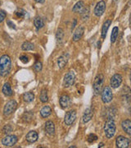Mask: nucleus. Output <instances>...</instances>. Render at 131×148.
I'll return each mask as SVG.
<instances>
[{
	"mask_svg": "<svg viewBox=\"0 0 131 148\" xmlns=\"http://www.w3.org/2000/svg\"><path fill=\"white\" fill-rule=\"evenodd\" d=\"M16 107H17V103L16 102V101H14V100L9 101L4 106L3 114L5 116H9L10 114H12L14 111L16 110Z\"/></svg>",
	"mask_w": 131,
	"mask_h": 148,
	"instance_id": "423d86ee",
	"label": "nucleus"
},
{
	"mask_svg": "<svg viewBox=\"0 0 131 148\" xmlns=\"http://www.w3.org/2000/svg\"><path fill=\"white\" fill-rule=\"evenodd\" d=\"M52 113V109L49 106H44L40 111V114L43 118H47Z\"/></svg>",
	"mask_w": 131,
	"mask_h": 148,
	"instance_id": "5701e85b",
	"label": "nucleus"
},
{
	"mask_svg": "<svg viewBox=\"0 0 131 148\" xmlns=\"http://www.w3.org/2000/svg\"><path fill=\"white\" fill-rule=\"evenodd\" d=\"M130 82H131V73H130Z\"/></svg>",
	"mask_w": 131,
	"mask_h": 148,
	"instance_id": "79ce46f5",
	"label": "nucleus"
},
{
	"mask_svg": "<svg viewBox=\"0 0 131 148\" xmlns=\"http://www.w3.org/2000/svg\"><path fill=\"white\" fill-rule=\"evenodd\" d=\"M98 139V137L95 135V134H89V137H88V142H89V143H94V142H95L96 140Z\"/></svg>",
	"mask_w": 131,
	"mask_h": 148,
	"instance_id": "72a5a7b5",
	"label": "nucleus"
},
{
	"mask_svg": "<svg viewBox=\"0 0 131 148\" xmlns=\"http://www.w3.org/2000/svg\"><path fill=\"white\" fill-rule=\"evenodd\" d=\"M101 96H102V101L103 103L105 104L110 103L113 98L112 90L110 86H105L101 92Z\"/></svg>",
	"mask_w": 131,
	"mask_h": 148,
	"instance_id": "20e7f679",
	"label": "nucleus"
},
{
	"mask_svg": "<svg viewBox=\"0 0 131 148\" xmlns=\"http://www.w3.org/2000/svg\"><path fill=\"white\" fill-rule=\"evenodd\" d=\"M104 147V143H101L99 144V145H98V147Z\"/></svg>",
	"mask_w": 131,
	"mask_h": 148,
	"instance_id": "a19ab883",
	"label": "nucleus"
},
{
	"mask_svg": "<svg viewBox=\"0 0 131 148\" xmlns=\"http://www.w3.org/2000/svg\"><path fill=\"white\" fill-rule=\"evenodd\" d=\"M115 145L119 148H131V140L123 136H119L116 138Z\"/></svg>",
	"mask_w": 131,
	"mask_h": 148,
	"instance_id": "39448f33",
	"label": "nucleus"
},
{
	"mask_svg": "<svg viewBox=\"0 0 131 148\" xmlns=\"http://www.w3.org/2000/svg\"><path fill=\"white\" fill-rule=\"evenodd\" d=\"M6 15H7V14H6V12L4 11L0 10V23L3 22V21L5 20Z\"/></svg>",
	"mask_w": 131,
	"mask_h": 148,
	"instance_id": "c9c22d12",
	"label": "nucleus"
},
{
	"mask_svg": "<svg viewBox=\"0 0 131 148\" xmlns=\"http://www.w3.org/2000/svg\"><path fill=\"white\" fill-rule=\"evenodd\" d=\"M114 1H115H115H118V0H114Z\"/></svg>",
	"mask_w": 131,
	"mask_h": 148,
	"instance_id": "37998d69",
	"label": "nucleus"
},
{
	"mask_svg": "<svg viewBox=\"0 0 131 148\" xmlns=\"http://www.w3.org/2000/svg\"><path fill=\"white\" fill-rule=\"evenodd\" d=\"M34 24H35V27H36L37 30L42 28L43 26H44V22H43V20L40 16H37L35 18V21H34Z\"/></svg>",
	"mask_w": 131,
	"mask_h": 148,
	"instance_id": "393cba45",
	"label": "nucleus"
},
{
	"mask_svg": "<svg viewBox=\"0 0 131 148\" xmlns=\"http://www.w3.org/2000/svg\"><path fill=\"white\" fill-rule=\"evenodd\" d=\"M118 33H119V29H118V27H115L112 29V32H111V42H115L116 38L118 37Z\"/></svg>",
	"mask_w": 131,
	"mask_h": 148,
	"instance_id": "cd10ccee",
	"label": "nucleus"
},
{
	"mask_svg": "<svg viewBox=\"0 0 131 148\" xmlns=\"http://www.w3.org/2000/svg\"><path fill=\"white\" fill-rule=\"evenodd\" d=\"M111 86L112 88H118L122 83V76L121 74H115L111 77L110 81Z\"/></svg>",
	"mask_w": 131,
	"mask_h": 148,
	"instance_id": "f8f14e48",
	"label": "nucleus"
},
{
	"mask_svg": "<svg viewBox=\"0 0 131 148\" xmlns=\"http://www.w3.org/2000/svg\"><path fill=\"white\" fill-rule=\"evenodd\" d=\"M84 8V2H83V1H79V2H77V3L75 4V6L73 7V9H72V11H73L74 12H76V13H80V12L83 11Z\"/></svg>",
	"mask_w": 131,
	"mask_h": 148,
	"instance_id": "412c9836",
	"label": "nucleus"
},
{
	"mask_svg": "<svg viewBox=\"0 0 131 148\" xmlns=\"http://www.w3.org/2000/svg\"><path fill=\"white\" fill-rule=\"evenodd\" d=\"M0 5H1V2H0Z\"/></svg>",
	"mask_w": 131,
	"mask_h": 148,
	"instance_id": "c03bdc74",
	"label": "nucleus"
},
{
	"mask_svg": "<svg viewBox=\"0 0 131 148\" xmlns=\"http://www.w3.org/2000/svg\"><path fill=\"white\" fill-rule=\"evenodd\" d=\"M12 61L8 55H3L0 58V77H5L10 73Z\"/></svg>",
	"mask_w": 131,
	"mask_h": 148,
	"instance_id": "f257e3e1",
	"label": "nucleus"
},
{
	"mask_svg": "<svg viewBox=\"0 0 131 148\" xmlns=\"http://www.w3.org/2000/svg\"><path fill=\"white\" fill-rule=\"evenodd\" d=\"M76 119V111L75 110H70L67 112L66 115H65V119H64V122L67 125L71 126L72 125Z\"/></svg>",
	"mask_w": 131,
	"mask_h": 148,
	"instance_id": "1a4fd4ad",
	"label": "nucleus"
},
{
	"mask_svg": "<svg viewBox=\"0 0 131 148\" xmlns=\"http://www.w3.org/2000/svg\"><path fill=\"white\" fill-rule=\"evenodd\" d=\"M122 99L127 106L131 107V90L128 86H125L122 90Z\"/></svg>",
	"mask_w": 131,
	"mask_h": 148,
	"instance_id": "9d476101",
	"label": "nucleus"
},
{
	"mask_svg": "<svg viewBox=\"0 0 131 148\" xmlns=\"http://www.w3.org/2000/svg\"><path fill=\"white\" fill-rule=\"evenodd\" d=\"M12 130H13V127L11 126L10 124H7V125H5L4 127L3 128V132L6 133V134H8V133H10V132H12Z\"/></svg>",
	"mask_w": 131,
	"mask_h": 148,
	"instance_id": "2f4dec72",
	"label": "nucleus"
},
{
	"mask_svg": "<svg viewBox=\"0 0 131 148\" xmlns=\"http://www.w3.org/2000/svg\"><path fill=\"white\" fill-rule=\"evenodd\" d=\"M103 82H104V76L102 74H99L95 77L94 86H93L94 95H98L102 92Z\"/></svg>",
	"mask_w": 131,
	"mask_h": 148,
	"instance_id": "7ed1b4c3",
	"label": "nucleus"
},
{
	"mask_svg": "<svg viewBox=\"0 0 131 148\" xmlns=\"http://www.w3.org/2000/svg\"><path fill=\"white\" fill-rule=\"evenodd\" d=\"M59 102H60V106L62 109H66V108H68L69 106H71V100L70 98V96L67 95H63L60 97V100H59Z\"/></svg>",
	"mask_w": 131,
	"mask_h": 148,
	"instance_id": "ddd939ff",
	"label": "nucleus"
},
{
	"mask_svg": "<svg viewBox=\"0 0 131 148\" xmlns=\"http://www.w3.org/2000/svg\"><path fill=\"white\" fill-rule=\"evenodd\" d=\"M69 55L67 53H64L62 56H60L58 60V64L59 69H63L68 62Z\"/></svg>",
	"mask_w": 131,
	"mask_h": 148,
	"instance_id": "dca6fc26",
	"label": "nucleus"
},
{
	"mask_svg": "<svg viewBox=\"0 0 131 148\" xmlns=\"http://www.w3.org/2000/svg\"><path fill=\"white\" fill-rule=\"evenodd\" d=\"M33 117H34V114L32 112H31V111H29V112H26L23 114L22 119L25 122H26V123H30L33 119Z\"/></svg>",
	"mask_w": 131,
	"mask_h": 148,
	"instance_id": "c85d7f7f",
	"label": "nucleus"
},
{
	"mask_svg": "<svg viewBox=\"0 0 131 148\" xmlns=\"http://www.w3.org/2000/svg\"><path fill=\"white\" fill-rule=\"evenodd\" d=\"M26 141L28 143H35L38 140V133L35 131H31L26 134Z\"/></svg>",
	"mask_w": 131,
	"mask_h": 148,
	"instance_id": "a211bd4d",
	"label": "nucleus"
},
{
	"mask_svg": "<svg viewBox=\"0 0 131 148\" xmlns=\"http://www.w3.org/2000/svg\"><path fill=\"white\" fill-rule=\"evenodd\" d=\"M111 20H107L103 23L102 27V34H101L102 39H105L106 36H107V31L109 29V27L111 26Z\"/></svg>",
	"mask_w": 131,
	"mask_h": 148,
	"instance_id": "aec40b11",
	"label": "nucleus"
},
{
	"mask_svg": "<svg viewBox=\"0 0 131 148\" xmlns=\"http://www.w3.org/2000/svg\"><path fill=\"white\" fill-rule=\"evenodd\" d=\"M63 37H64V32H63L62 29L59 28L57 31V33H56V39H57L58 43L61 44V43L62 42Z\"/></svg>",
	"mask_w": 131,
	"mask_h": 148,
	"instance_id": "c756f323",
	"label": "nucleus"
},
{
	"mask_svg": "<svg viewBox=\"0 0 131 148\" xmlns=\"http://www.w3.org/2000/svg\"><path fill=\"white\" fill-rule=\"evenodd\" d=\"M20 60H21L23 64H27V63L29 62V58H28V57L26 56V55H22V56H21V57H20Z\"/></svg>",
	"mask_w": 131,
	"mask_h": 148,
	"instance_id": "e433bc0d",
	"label": "nucleus"
},
{
	"mask_svg": "<svg viewBox=\"0 0 131 148\" xmlns=\"http://www.w3.org/2000/svg\"><path fill=\"white\" fill-rule=\"evenodd\" d=\"M76 23H77V21H76V19H74V22H73V25H72V27H71V30L73 31L74 28H75V27L76 26Z\"/></svg>",
	"mask_w": 131,
	"mask_h": 148,
	"instance_id": "58836bf2",
	"label": "nucleus"
},
{
	"mask_svg": "<svg viewBox=\"0 0 131 148\" xmlns=\"http://www.w3.org/2000/svg\"><path fill=\"white\" fill-rule=\"evenodd\" d=\"M116 131V126L114 119L112 118H109L107 122L105 123L104 125V132L107 138L110 139L113 138Z\"/></svg>",
	"mask_w": 131,
	"mask_h": 148,
	"instance_id": "f03ea898",
	"label": "nucleus"
},
{
	"mask_svg": "<svg viewBox=\"0 0 131 148\" xmlns=\"http://www.w3.org/2000/svg\"><path fill=\"white\" fill-rule=\"evenodd\" d=\"M16 16H18V17H21V18H22V17H24L25 16V15H26V12L24 10H22V9H18V10L16 11Z\"/></svg>",
	"mask_w": 131,
	"mask_h": 148,
	"instance_id": "473e14b6",
	"label": "nucleus"
},
{
	"mask_svg": "<svg viewBox=\"0 0 131 148\" xmlns=\"http://www.w3.org/2000/svg\"><path fill=\"white\" fill-rule=\"evenodd\" d=\"M75 74L74 73L73 71H70L64 77L63 86L65 87H70L75 83Z\"/></svg>",
	"mask_w": 131,
	"mask_h": 148,
	"instance_id": "0eeeda50",
	"label": "nucleus"
},
{
	"mask_svg": "<svg viewBox=\"0 0 131 148\" xmlns=\"http://www.w3.org/2000/svg\"><path fill=\"white\" fill-rule=\"evenodd\" d=\"M45 132L49 135H53L55 133V126L52 121H47L45 123Z\"/></svg>",
	"mask_w": 131,
	"mask_h": 148,
	"instance_id": "6ab92c4d",
	"label": "nucleus"
},
{
	"mask_svg": "<svg viewBox=\"0 0 131 148\" xmlns=\"http://www.w3.org/2000/svg\"><path fill=\"white\" fill-rule=\"evenodd\" d=\"M36 3H43L45 0H35Z\"/></svg>",
	"mask_w": 131,
	"mask_h": 148,
	"instance_id": "ea45409f",
	"label": "nucleus"
},
{
	"mask_svg": "<svg viewBox=\"0 0 131 148\" xmlns=\"http://www.w3.org/2000/svg\"><path fill=\"white\" fill-rule=\"evenodd\" d=\"M81 13V18L83 21H87L89 17V13H90V10H89V8L88 6L84 7L83 11L80 12Z\"/></svg>",
	"mask_w": 131,
	"mask_h": 148,
	"instance_id": "b1692460",
	"label": "nucleus"
},
{
	"mask_svg": "<svg viewBox=\"0 0 131 148\" xmlns=\"http://www.w3.org/2000/svg\"><path fill=\"white\" fill-rule=\"evenodd\" d=\"M16 143L17 137L15 135H7L2 140V143L4 147H13Z\"/></svg>",
	"mask_w": 131,
	"mask_h": 148,
	"instance_id": "6e6552de",
	"label": "nucleus"
},
{
	"mask_svg": "<svg viewBox=\"0 0 131 148\" xmlns=\"http://www.w3.org/2000/svg\"><path fill=\"white\" fill-rule=\"evenodd\" d=\"M34 69L36 72H40L42 70V64L40 62H36L34 65Z\"/></svg>",
	"mask_w": 131,
	"mask_h": 148,
	"instance_id": "f704fd0d",
	"label": "nucleus"
},
{
	"mask_svg": "<svg viewBox=\"0 0 131 148\" xmlns=\"http://www.w3.org/2000/svg\"><path fill=\"white\" fill-rule=\"evenodd\" d=\"M93 115H94L93 110L91 108L87 109L86 110L84 111V115L82 117V121H83V123H88V122L90 121L92 119V118H93Z\"/></svg>",
	"mask_w": 131,
	"mask_h": 148,
	"instance_id": "f3484780",
	"label": "nucleus"
},
{
	"mask_svg": "<svg viewBox=\"0 0 131 148\" xmlns=\"http://www.w3.org/2000/svg\"><path fill=\"white\" fill-rule=\"evenodd\" d=\"M121 127L124 130V132L131 136V120L130 119L123 120L121 122Z\"/></svg>",
	"mask_w": 131,
	"mask_h": 148,
	"instance_id": "2eb2a0df",
	"label": "nucleus"
},
{
	"mask_svg": "<svg viewBox=\"0 0 131 148\" xmlns=\"http://www.w3.org/2000/svg\"><path fill=\"white\" fill-rule=\"evenodd\" d=\"M34 99H35V95L32 92H26L23 95V100L25 102L30 103L34 101Z\"/></svg>",
	"mask_w": 131,
	"mask_h": 148,
	"instance_id": "bb28decb",
	"label": "nucleus"
},
{
	"mask_svg": "<svg viewBox=\"0 0 131 148\" xmlns=\"http://www.w3.org/2000/svg\"><path fill=\"white\" fill-rule=\"evenodd\" d=\"M40 101L43 103H45L47 102L48 100V91L47 90H43L41 91V94H40V97H39Z\"/></svg>",
	"mask_w": 131,
	"mask_h": 148,
	"instance_id": "7c9ffc66",
	"label": "nucleus"
},
{
	"mask_svg": "<svg viewBox=\"0 0 131 148\" xmlns=\"http://www.w3.org/2000/svg\"><path fill=\"white\" fill-rule=\"evenodd\" d=\"M7 26L10 27V28H12V29H16V25L11 21V20H7Z\"/></svg>",
	"mask_w": 131,
	"mask_h": 148,
	"instance_id": "4c0bfd02",
	"label": "nucleus"
},
{
	"mask_svg": "<svg viewBox=\"0 0 131 148\" xmlns=\"http://www.w3.org/2000/svg\"><path fill=\"white\" fill-rule=\"evenodd\" d=\"M35 49V45H34V44H32L31 42H28V41H26V42H24L22 44V45H21V49L22 50H24V51H29V50H33Z\"/></svg>",
	"mask_w": 131,
	"mask_h": 148,
	"instance_id": "a878e982",
	"label": "nucleus"
},
{
	"mask_svg": "<svg viewBox=\"0 0 131 148\" xmlns=\"http://www.w3.org/2000/svg\"><path fill=\"white\" fill-rule=\"evenodd\" d=\"M3 93L6 96H11L13 94V91L12 90V87L9 83H5L4 86H3Z\"/></svg>",
	"mask_w": 131,
	"mask_h": 148,
	"instance_id": "4be33fe9",
	"label": "nucleus"
},
{
	"mask_svg": "<svg viewBox=\"0 0 131 148\" xmlns=\"http://www.w3.org/2000/svg\"><path fill=\"white\" fill-rule=\"evenodd\" d=\"M84 33V27L82 26H79L76 28L73 34V40L74 41H78L79 40L81 39Z\"/></svg>",
	"mask_w": 131,
	"mask_h": 148,
	"instance_id": "4468645a",
	"label": "nucleus"
},
{
	"mask_svg": "<svg viewBox=\"0 0 131 148\" xmlns=\"http://www.w3.org/2000/svg\"><path fill=\"white\" fill-rule=\"evenodd\" d=\"M105 9H106V3L103 0L99 1L97 5L94 8V14L95 16H101L103 13H104Z\"/></svg>",
	"mask_w": 131,
	"mask_h": 148,
	"instance_id": "9b49d317",
	"label": "nucleus"
}]
</instances>
